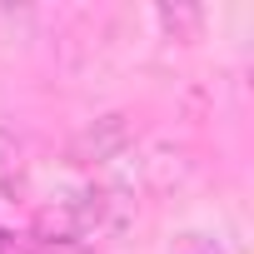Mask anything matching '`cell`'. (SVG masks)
Segmentation results:
<instances>
[{
    "instance_id": "1",
    "label": "cell",
    "mask_w": 254,
    "mask_h": 254,
    "mask_svg": "<svg viewBox=\"0 0 254 254\" xmlns=\"http://www.w3.org/2000/svg\"><path fill=\"white\" fill-rule=\"evenodd\" d=\"M125 145H130V130H125V115H105V120H95L90 130L75 140V160H115Z\"/></svg>"
},
{
    "instance_id": "2",
    "label": "cell",
    "mask_w": 254,
    "mask_h": 254,
    "mask_svg": "<svg viewBox=\"0 0 254 254\" xmlns=\"http://www.w3.org/2000/svg\"><path fill=\"white\" fill-rule=\"evenodd\" d=\"M155 15H160V25H165V30H175V35H194V30H199V10H190V5H175V10H170V5H160Z\"/></svg>"
},
{
    "instance_id": "3",
    "label": "cell",
    "mask_w": 254,
    "mask_h": 254,
    "mask_svg": "<svg viewBox=\"0 0 254 254\" xmlns=\"http://www.w3.org/2000/svg\"><path fill=\"white\" fill-rule=\"evenodd\" d=\"M25 254H85V244H75V239H45V234H35V239L25 244Z\"/></svg>"
},
{
    "instance_id": "4",
    "label": "cell",
    "mask_w": 254,
    "mask_h": 254,
    "mask_svg": "<svg viewBox=\"0 0 254 254\" xmlns=\"http://www.w3.org/2000/svg\"><path fill=\"white\" fill-rule=\"evenodd\" d=\"M180 254H224V249L209 244L204 234H185V239H180Z\"/></svg>"
},
{
    "instance_id": "5",
    "label": "cell",
    "mask_w": 254,
    "mask_h": 254,
    "mask_svg": "<svg viewBox=\"0 0 254 254\" xmlns=\"http://www.w3.org/2000/svg\"><path fill=\"white\" fill-rule=\"evenodd\" d=\"M0 254H5V249H0Z\"/></svg>"
}]
</instances>
